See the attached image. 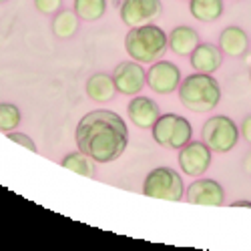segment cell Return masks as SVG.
I'll return each mask as SVG.
<instances>
[{
	"label": "cell",
	"mask_w": 251,
	"mask_h": 251,
	"mask_svg": "<svg viewBox=\"0 0 251 251\" xmlns=\"http://www.w3.org/2000/svg\"><path fill=\"white\" fill-rule=\"evenodd\" d=\"M78 151L87 153L97 163L117 161L129 145V129L125 121L113 111H91L76 125Z\"/></svg>",
	"instance_id": "cell-1"
},
{
	"label": "cell",
	"mask_w": 251,
	"mask_h": 251,
	"mask_svg": "<svg viewBox=\"0 0 251 251\" xmlns=\"http://www.w3.org/2000/svg\"><path fill=\"white\" fill-rule=\"evenodd\" d=\"M167 47H169V36L165 34L161 26L153 23L135 26L125 36L127 54L141 65H153L155 60H159L165 54Z\"/></svg>",
	"instance_id": "cell-2"
},
{
	"label": "cell",
	"mask_w": 251,
	"mask_h": 251,
	"mask_svg": "<svg viewBox=\"0 0 251 251\" xmlns=\"http://www.w3.org/2000/svg\"><path fill=\"white\" fill-rule=\"evenodd\" d=\"M179 100L183 107L193 113H209L213 111L221 100V87L219 82L205 73L189 75L179 85Z\"/></svg>",
	"instance_id": "cell-3"
},
{
	"label": "cell",
	"mask_w": 251,
	"mask_h": 251,
	"mask_svg": "<svg viewBox=\"0 0 251 251\" xmlns=\"http://www.w3.org/2000/svg\"><path fill=\"white\" fill-rule=\"evenodd\" d=\"M191 137H193L191 123L187 121L185 117L175 115V113L161 115L157 119V123L153 125L155 143L161 145V147H167V149L179 151L191 141Z\"/></svg>",
	"instance_id": "cell-4"
},
{
	"label": "cell",
	"mask_w": 251,
	"mask_h": 251,
	"mask_svg": "<svg viewBox=\"0 0 251 251\" xmlns=\"http://www.w3.org/2000/svg\"><path fill=\"white\" fill-rule=\"evenodd\" d=\"M201 135H203V143L211 151L229 153V151L235 149L241 133H239L233 119H229L225 115H217V117H211V119L205 121Z\"/></svg>",
	"instance_id": "cell-5"
},
{
	"label": "cell",
	"mask_w": 251,
	"mask_h": 251,
	"mask_svg": "<svg viewBox=\"0 0 251 251\" xmlns=\"http://www.w3.org/2000/svg\"><path fill=\"white\" fill-rule=\"evenodd\" d=\"M143 193L155 199L181 201L185 195V185L177 171L169 169V167H157L145 177Z\"/></svg>",
	"instance_id": "cell-6"
},
{
	"label": "cell",
	"mask_w": 251,
	"mask_h": 251,
	"mask_svg": "<svg viewBox=\"0 0 251 251\" xmlns=\"http://www.w3.org/2000/svg\"><path fill=\"white\" fill-rule=\"evenodd\" d=\"M163 2L161 0H123L121 4V20L129 28L151 25L161 16Z\"/></svg>",
	"instance_id": "cell-7"
},
{
	"label": "cell",
	"mask_w": 251,
	"mask_h": 251,
	"mask_svg": "<svg viewBox=\"0 0 251 251\" xmlns=\"http://www.w3.org/2000/svg\"><path fill=\"white\" fill-rule=\"evenodd\" d=\"M211 165V149L203 141H189L179 149V167L185 175L201 177Z\"/></svg>",
	"instance_id": "cell-8"
},
{
	"label": "cell",
	"mask_w": 251,
	"mask_h": 251,
	"mask_svg": "<svg viewBox=\"0 0 251 251\" xmlns=\"http://www.w3.org/2000/svg\"><path fill=\"white\" fill-rule=\"evenodd\" d=\"M147 85L159 95H171L181 85V71L169 60H155L147 71Z\"/></svg>",
	"instance_id": "cell-9"
},
{
	"label": "cell",
	"mask_w": 251,
	"mask_h": 251,
	"mask_svg": "<svg viewBox=\"0 0 251 251\" xmlns=\"http://www.w3.org/2000/svg\"><path fill=\"white\" fill-rule=\"evenodd\" d=\"M113 80L117 93H123L127 97H135L141 93V89L147 82V71L141 67V62L129 60V62H121L113 71Z\"/></svg>",
	"instance_id": "cell-10"
},
{
	"label": "cell",
	"mask_w": 251,
	"mask_h": 251,
	"mask_svg": "<svg viewBox=\"0 0 251 251\" xmlns=\"http://www.w3.org/2000/svg\"><path fill=\"white\" fill-rule=\"evenodd\" d=\"M187 201L193 205L221 207L225 203V191L215 179H197L187 189Z\"/></svg>",
	"instance_id": "cell-11"
},
{
	"label": "cell",
	"mask_w": 251,
	"mask_h": 251,
	"mask_svg": "<svg viewBox=\"0 0 251 251\" xmlns=\"http://www.w3.org/2000/svg\"><path fill=\"white\" fill-rule=\"evenodd\" d=\"M127 115L139 129H153V125L161 117V111H159V104L153 99L135 95L127 107Z\"/></svg>",
	"instance_id": "cell-12"
},
{
	"label": "cell",
	"mask_w": 251,
	"mask_h": 251,
	"mask_svg": "<svg viewBox=\"0 0 251 251\" xmlns=\"http://www.w3.org/2000/svg\"><path fill=\"white\" fill-rule=\"evenodd\" d=\"M191 67L197 73H205L211 75L215 71H219L221 62H223V50L219 49V45H209V43H199L197 49L189 54Z\"/></svg>",
	"instance_id": "cell-13"
},
{
	"label": "cell",
	"mask_w": 251,
	"mask_h": 251,
	"mask_svg": "<svg viewBox=\"0 0 251 251\" xmlns=\"http://www.w3.org/2000/svg\"><path fill=\"white\" fill-rule=\"evenodd\" d=\"M219 49L227 56L239 58L249 50V36L241 26H227L219 34Z\"/></svg>",
	"instance_id": "cell-14"
},
{
	"label": "cell",
	"mask_w": 251,
	"mask_h": 251,
	"mask_svg": "<svg viewBox=\"0 0 251 251\" xmlns=\"http://www.w3.org/2000/svg\"><path fill=\"white\" fill-rule=\"evenodd\" d=\"M87 95L95 102H109V100H113V97L117 95V87H115L113 75L95 73L87 80Z\"/></svg>",
	"instance_id": "cell-15"
},
{
	"label": "cell",
	"mask_w": 251,
	"mask_h": 251,
	"mask_svg": "<svg viewBox=\"0 0 251 251\" xmlns=\"http://www.w3.org/2000/svg\"><path fill=\"white\" fill-rule=\"evenodd\" d=\"M199 45V34L191 26H177L169 34V49L173 54L187 56L191 54Z\"/></svg>",
	"instance_id": "cell-16"
},
{
	"label": "cell",
	"mask_w": 251,
	"mask_h": 251,
	"mask_svg": "<svg viewBox=\"0 0 251 251\" xmlns=\"http://www.w3.org/2000/svg\"><path fill=\"white\" fill-rule=\"evenodd\" d=\"M189 12L199 23H215L223 14V0H189Z\"/></svg>",
	"instance_id": "cell-17"
},
{
	"label": "cell",
	"mask_w": 251,
	"mask_h": 251,
	"mask_svg": "<svg viewBox=\"0 0 251 251\" xmlns=\"http://www.w3.org/2000/svg\"><path fill=\"white\" fill-rule=\"evenodd\" d=\"M78 30V14L75 10H58L52 18V34L56 38H71Z\"/></svg>",
	"instance_id": "cell-18"
},
{
	"label": "cell",
	"mask_w": 251,
	"mask_h": 251,
	"mask_svg": "<svg viewBox=\"0 0 251 251\" xmlns=\"http://www.w3.org/2000/svg\"><path fill=\"white\" fill-rule=\"evenodd\" d=\"M95 159H91L87 153L82 151H75V153H69L65 159H62V167L69 171H75L78 175H85V177H95L97 169H95Z\"/></svg>",
	"instance_id": "cell-19"
},
{
	"label": "cell",
	"mask_w": 251,
	"mask_h": 251,
	"mask_svg": "<svg viewBox=\"0 0 251 251\" xmlns=\"http://www.w3.org/2000/svg\"><path fill=\"white\" fill-rule=\"evenodd\" d=\"M75 12L78 14L80 20H87V23H95L100 20L107 12V0H75L73 4Z\"/></svg>",
	"instance_id": "cell-20"
},
{
	"label": "cell",
	"mask_w": 251,
	"mask_h": 251,
	"mask_svg": "<svg viewBox=\"0 0 251 251\" xmlns=\"http://www.w3.org/2000/svg\"><path fill=\"white\" fill-rule=\"evenodd\" d=\"M20 123V111L12 102H0V131L10 133L18 127Z\"/></svg>",
	"instance_id": "cell-21"
},
{
	"label": "cell",
	"mask_w": 251,
	"mask_h": 251,
	"mask_svg": "<svg viewBox=\"0 0 251 251\" xmlns=\"http://www.w3.org/2000/svg\"><path fill=\"white\" fill-rule=\"evenodd\" d=\"M34 6L43 14H56L62 6V0H34Z\"/></svg>",
	"instance_id": "cell-22"
},
{
	"label": "cell",
	"mask_w": 251,
	"mask_h": 251,
	"mask_svg": "<svg viewBox=\"0 0 251 251\" xmlns=\"http://www.w3.org/2000/svg\"><path fill=\"white\" fill-rule=\"evenodd\" d=\"M6 137H8L10 141L18 143V145H23V147H26L28 151L36 153V145H34V141H32V139L28 137V135H25V133H14V131H10V133H6Z\"/></svg>",
	"instance_id": "cell-23"
},
{
	"label": "cell",
	"mask_w": 251,
	"mask_h": 251,
	"mask_svg": "<svg viewBox=\"0 0 251 251\" xmlns=\"http://www.w3.org/2000/svg\"><path fill=\"white\" fill-rule=\"evenodd\" d=\"M239 133H241V135H243V139L251 145V115L243 119V123H241V131H239Z\"/></svg>",
	"instance_id": "cell-24"
},
{
	"label": "cell",
	"mask_w": 251,
	"mask_h": 251,
	"mask_svg": "<svg viewBox=\"0 0 251 251\" xmlns=\"http://www.w3.org/2000/svg\"><path fill=\"white\" fill-rule=\"evenodd\" d=\"M243 171L251 175V151H249V153L243 157Z\"/></svg>",
	"instance_id": "cell-25"
},
{
	"label": "cell",
	"mask_w": 251,
	"mask_h": 251,
	"mask_svg": "<svg viewBox=\"0 0 251 251\" xmlns=\"http://www.w3.org/2000/svg\"><path fill=\"white\" fill-rule=\"evenodd\" d=\"M231 207H233V209H235V207H247V209H251V201H245V199H241V201H233Z\"/></svg>",
	"instance_id": "cell-26"
},
{
	"label": "cell",
	"mask_w": 251,
	"mask_h": 251,
	"mask_svg": "<svg viewBox=\"0 0 251 251\" xmlns=\"http://www.w3.org/2000/svg\"><path fill=\"white\" fill-rule=\"evenodd\" d=\"M2 2H6V0H0V4H2Z\"/></svg>",
	"instance_id": "cell-27"
},
{
	"label": "cell",
	"mask_w": 251,
	"mask_h": 251,
	"mask_svg": "<svg viewBox=\"0 0 251 251\" xmlns=\"http://www.w3.org/2000/svg\"><path fill=\"white\" fill-rule=\"evenodd\" d=\"M249 76H251V73H249Z\"/></svg>",
	"instance_id": "cell-28"
}]
</instances>
